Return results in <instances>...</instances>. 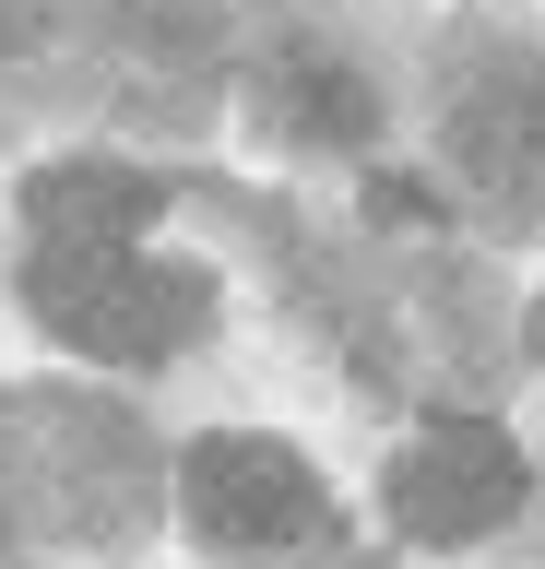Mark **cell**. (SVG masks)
<instances>
[{"label": "cell", "mask_w": 545, "mask_h": 569, "mask_svg": "<svg viewBox=\"0 0 545 569\" xmlns=\"http://www.w3.org/2000/svg\"><path fill=\"white\" fill-rule=\"evenodd\" d=\"M154 190L143 167H108V154H60V167H37V190H24V213H37V249H131L154 226Z\"/></svg>", "instance_id": "cell-4"}, {"label": "cell", "mask_w": 545, "mask_h": 569, "mask_svg": "<svg viewBox=\"0 0 545 569\" xmlns=\"http://www.w3.org/2000/svg\"><path fill=\"white\" fill-rule=\"evenodd\" d=\"M285 119H296V131H321V142H367V119H380V107H367V83H344V71H321V60H296V71H285Z\"/></svg>", "instance_id": "cell-5"}, {"label": "cell", "mask_w": 545, "mask_h": 569, "mask_svg": "<svg viewBox=\"0 0 545 569\" xmlns=\"http://www.w3.org/2000/svg\"><path fill=\"white\" fill-rule=\"evenodd\" d=\"M522 510V451H509L486 416H438L415 451L392 462V522L415 546H474Z\"/></svg>", "instance_id": "cell-3"}, {"label": "cell", "mask_w": 545, "mask_h": 569, "mask_svg": "<svg viewBox=\"0 0 545 569\" xmlns=\"http://www.w3.org/2000/svg\"><path fill=\"white\" fill-rule=\"evenodd\" d=\"M179 510H190V533H214V546H296V533H321V475H309L285 439L214 427V439L179 451Z\"/></svg>", "instance_id": "cell-2"}, {"label": "cell", "mask_w": 545, "mask_h": 569, "mask_svg": "<svg viewBox=\"0 0 545 569\" xmlns=\"http://www.w3.org/2000/svg\"><path fill=\"white\" fill-rule=\"evenodd\" d=\"M24 309L72 356L154 368L166 345H190L214 320V284L190 273V261H143V249H37L24 261Z\"/></svg>", "instance_id": "cell-1"}]
</instances>
